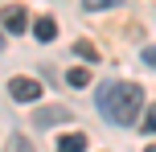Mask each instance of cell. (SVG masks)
I'll use <instances>...</instances> for the list:
<instances>
[{
  "mask_svg": "<svg viewBox=\"0 0 156 152\" xmlns=\"http://www.w3.org/2000/svg\"><path fill=\"white\" fill-rule=\"evenodd\" d=\"M99 115L115 128H132L144 111V90L136 82H103L99 87V99H94Z\"/></svg>",
  "mask_w": 156,
  "mask_h": 152,
  "instance_id": "6da1fadb",
  "label": "cell"
},
{
  "mask_svg": "<svg viewBox=\"0 0 156 152\" xmlns=\"http://www.w3.org/2000/svg\"><path fill=\"white\" fill-rule=\"evenodd\" d=\"M8 95H12L16 103H37L41 99V82L29 78V74H16V78L8 82Z\"/></svg>",
  "mask_w": 156,
  "mask_h": 152,
  "instance_id": "7a4b0ae2",
  "label": "cell"
},
{
  "mask_svg": "<svg viewBox=\"0 0 156 152\" xmlns=\"http://www.w3.org/2000/svg\"><path fill=\"white\" fill-rule=\"evenodd\" d=\"M0 21H4V29H8V33H25V29H29V16H25V8H21V4L0 8Z\"/></svg>",
  "mask_w": 156,
  "mask_h": 152,
  "instance_id": "3957f363",
  "label": "cell"
},
{
  "mask_svg": "<svg viewBox=\"0 0 156 152\" xmlns=\"http://www.w3.org/2000/svg\"><path fill=\"white\" fill-rule=\"evenodd\" d=\"M58 152H86V136H82V132L62 136V140H58Z\"/></svg>",
  "mask_w": 156,
  "mask_h": 152,
  "instance_id": "277c9868",
  "label": "cell"
},
{
  "mask_svg": "<svg viewBox=\"0 0 156 152\" xmlns=\"http://www.w3.org/2000/svg\"><path fill=\"white\" fill-rule=\"evenodd\" d=\"M33 33H37L41 41H54L58 37V21H54V16H41V21L33 25Z\"/></svg>",
  "mask_w": 156,
  "mask_h": 152,
  "instance_id": "5b68a950",
  "label": "cell"
},
{
  "mask_svg": "<svg viewBox=\"0 0 156 152\" xmlns=\"http://www.w3.org/2000/svg\"><path fill=\"white\" fill-rule=\"evenodd\" d=\"M66 115H70L66 107H45V111H37V123H62Z\"/></svg>",
  "mask_w": 156,
  "mask_h": 152,
  "instance_id": "8992f818",
  "label": "cell"
},
{
  "mask_svg": "<svg viewBox=\"0 0 156 152\" xmlns=\"http://www.w3.org/2000/svg\"><path fill=\"white\" fill-rule=\"evenodd\" d=\"M74 54L82 58V62H99V49H94L90 41H78V45H74Z\"/></svg>",
  "mask_w": 156,
  "mask_h": 152,
  "instance_id": "52a82bcc",
  "label": "cell"
},
{
  "mask_svg": "<svg viewBox=\"0 0 156 152\" xmlns=\"http://www.w3.org/2000/svg\"><path fill=\"white\" fill-rule=\"evenodd\" d=\"M115 4H123V0H82L86 12H103V8H115Z\"/></svg>",
  "mask_w": 156,
  "mask_h": 152,
  "instance_id": "ba28073f",
  "label": "cell"
},
{
  "mask_svg": "<svg viewBox=\"0 0 156 152\" xmlns=\"http://www.w3.org/2000/svg\"><path fill=\"white\" fill-rule=\"evenodd\" d=\"M66 82H70V87H86V82H90V70H82V66H78V70L66 74Z\"/></svg>",
  "mask_w": 156,
  "mask_h": 152,
  "instance_id": "9c48e42d",
  "label": "cell"
},
{
  "mask_svg": "<svg viewBox=\"0 0 156 152\" xmlns=\"http://www.w3.org/2000/svg\"><path fill=\"white\" fill-rule=\"evenodd\" d=\"M8 152H33V144H29V136H21V132H16V136L8 140Z\"/></svg>",
  "mask_w": 156,
  "mask_h": 152,
  "instance_id": "30bf717a",
  "label": "cell"
},
{
  "mask_svg": "<svg viewBox=\"0 0 156 152\" xmlns=\"http://www.w3.org/2000/svg\"><path fill=\"white\" fill-rule=\"evenodd\" d=\"M140 123H144V132H156V107H148V115H144Z\"/></svg>",
  "mask_w": 156,
  "mask_h": 152,
  "instance_id": "8fae6325",
  "label": "cell"
},
{
  "mask_svg": "<svg viewBox=\"0 0 156 152\" xmlns=\"http://www.w3.org/2000/svg\"><path fill=\"white\" fill-rule=\"evenodd\" d=\"M144 62H148V66H156V45H144Z\"/></svg>",
  "mask_w": 156,
  "mask_h": 152,
  "instance_id": "7c38bea8",
  "label": "cell"
},
{
  "mask_svg": "<svg viewBox=\"0 0 156 152\" xmlns=\"http://www.w3.org/2000/svg\"><path fill=\"white\" fill-rule=\"evenodd\" d=\"M0 49H4V33H0Z\"/></svg>",
  "mask_w": 156,
  "mask_h": 152,
  "instance_id": "4fadbf2b",
  "label": "cell"
},
{
  "mask_svg": "<svg viewBox=\"0 0 156 152\" xmlns=\"http://www.w3.org/2000/svg\"><path fill=\"white\" fill-rule=\"evenodd\" d=\"M148 152H156V144H148Z\"/></svg>",
  "mask_w": 156,
  "mask_h": 152,
  "instance_id": "5bb4252c",
  "label": "cell"
}]
</instances>
